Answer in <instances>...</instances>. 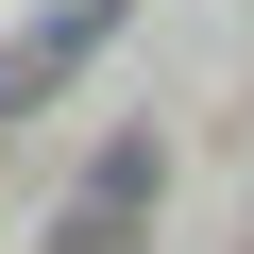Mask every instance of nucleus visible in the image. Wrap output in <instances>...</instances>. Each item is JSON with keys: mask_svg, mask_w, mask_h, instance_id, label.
Instances as JSON below:
<instances>
[{"mask_svg": "<svg viewBox=\"0 0 254 254\" xmlns=\"http://www.w3.org/2000/svg\"><path fill=\"white\" fill-rule=\"evenodd\" d=\"M136 220H153V136H119V153H102V187L51 220V254H136Z\"/></svg>", "mask_w": 254, "mask_h": 254, "instance_id": "1", "label": "nucleus"}]
</instances>
